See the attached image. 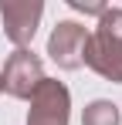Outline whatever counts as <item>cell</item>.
<instances>
[{
  "label": "cell",
  "instance_id": "1",
  "mask_svg": "<svg viewBox=\"0 0 122 125\" xmlns=\"http://www.w3.org/2000/svg\"><path fill=\"white\" fill-rule=\"evenodd\" d=\"M81 64L105 81L122 84V7H105L98 14V24L88 31Z\"/></svg>",
  "mask_w": 122,
  "mask_h": 125
},
{
  "label": "cell",
  "instance_id": "2",
  "mask_svg": "<svg viewBox=\"0 0 122 125\" xmlns=\"http://www.w3.org/2000/svg\"><path fill=\"white\" fill-rule=\"evenodd\" d=\"M31 108H27V125H68L71 118V91L58 78H48L31 91Z\"/></svg>",
  "mask_w": 122,
  "mask_h": 125
},
{
  "label": "cell",
  "instance_id": "3",
  "mask_svg": "<svg viewBox=\"0 0 122 125\" xmlns=\"http://www.w3.org/2000/svg\"><path fill=\"white\" fill-rule=\"evenodd\" d=\"M0 78H3V91H7L10 98H24V102H27L31 91L44 81V64H41V58L31 47H17V51L7 58Z\"/></svg>",
  "mask_w": 122,
  "mask_h": 125
},
{
  "label": "cell",
  "instance_id": "4",
  "mask_svg": "<svg viewBox=\"0 0 122 125\" xmlns=\"http://www.w3.org/2000/svg\"><path fill=\"white\" fill-rule=\"evenodd\" d=\"M44 17V3L41 0H3L0 3V21H3V34L7 41L27 47L37 34V24Z\"/></svg>",
  "mask_w": 122,
  "mask_h": 125
},
{
  "label": "cell",
  "instance_id": "5",
  "mask_svg": "<svg viewBox=\"0 0 122 125\" xmlns=\"http://www.w3.org/2000/svg\"><path fill=\"white\" fill-rule=\"evenodd\" d=\"M85 41H88V27L78 21H58V27L48 37V58L58 64L61 71H75L81 68V54H85Z\"/></svg>",
  "mask_w": 122,
  "mask_h": 125
},
{
  "label": "cell",
  "instance_id": "6",
  "mask_svg": "<svg viewBox=\"0 0 122 125\" xmlns=\"http://www.w3.org/2000/svg\"><path fill=\"white\" fill-rule=\"evenodd\" d=\"M119 122H122V115L115 108V102H109V98H95L81 112V125H119Z\"/></svg>",
  "mask_w": 122,
  "mask_h": 125
},
{
  "label": "cell",
  "instance_id": "7",
  "mask_svg": "<svg viewBox=\"0 0 122 125\" xmlns=\"http://www.w3.org/2000/svg\"><path fill=\"white\" fill-rule=\"evenodd\" d=\"M68 7L71 10H81V14H102L105 10V3H81V0H68Z\"/></svg>",
  "mask_w": 122,
  "mask_h": 125
},
{
  "label": "cell",
  "instance_id": "8",
  "mask_svg": "<svg viewBox=\"0 0 122 125\" xmlns=\"http://www.w3.org/2000/svg\"><path fill=\"white\" fill-rule=\"evenodd\" d=\"M0 91H3V78H0Z\"/></svg>",
  "mask_w": 122,
  "mask_h": 125
}]
</instances>
